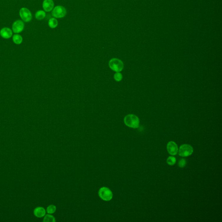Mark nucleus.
Masks as SVG:
<instances>
[{"mask_svg":"<svg viewBox=\"0 0 222 222\" xmlns=\"http://www.w3.org/2000/svg\"><path fill=\"white\" fill-rule=\"evenodd\" d=\"M124 122L128 127L137 128L139 127L140 121L136 115L129 114L125 117Z\"/></svg>","mask_w":222,"mask_h":222,"instance_id":"nucleus-1","label":"nucleus"},{"mask_svg":"<svg viewBox=\"0 0 222 222\" xmlns=\"http://www.w3.org/2000/svg\"><path fill=\"white\" fill-rule=\"evenodd\" d=\"M98 194L101 199L106 201H110L112 198V192L109 188L106 187L101 188L99 190Z\"/></svg>","mask_w":222,"mask_h":222,"instance_id":"nucleus-2","label":"nucleus"},{"mask_svg":"<svg viewBox=\"0 0 222 222\" xmlns=\"http://www.w3.org/2000/svg\"><path fill=\"white\" fill-rule=\"evenodd\" d=\"M110 68L114 71L116 72H120L124 68L123 63L118 59H112L109 62Z\"/></svg>","mask_w":222,"mask_h":222,"instance_id":"nucleus-3","label":"nucleus"},{"mask_svg":"<svg viewBox=\"0 0 222 222\" xmlns=\"http://www.w3.org/2000/svg\"><path fill=\"white\" fill-rule=\"evenodd\" d=\"M193 151V148L191 146L188 144H184L180 147L178 154L180 156L186 157L191 155Z\"/></svg>","mask_w":222,"mask_h":222,"instance_id":"nucleus-4","label":"nucleus"},{"mask_svg":"<svg viewBox=\"0 0 222 222\" xmlns=\"http://www.w3.org/2000/svg\"><path fill=\"white\" fill-rule=\"evenodd\" d=\"M52 14V16L55 18H63L67 14V10L63 6H56L53 9Z\"/></svg>","mask_w":222,"mask_h":222,"instance_id":"nucleus-5","label":"nucleus"},{"mask_svg":"<svg viewBox=\"0 0 222 222\" xmlns=\"http://www.w3.org/2000/svg\"><path fill=\"white\" fill-rule=\"evenodd\" d=\"M19 14L22 20L25 22H29L32 20V15L30 10L26 8L20 9Z\"/></svg>","mask_w":222,"mask_h":222,"instance_id":"nucleus-6","label":"nucleus"},{"mask_svg":"<svg viewBox=\"0 0 222 222\" xmlns=\"http://www.w3.org/2000/svg\"><path fill=\"white\" fill-rule=\"evenodd\" d=\"M12 31L15 34H19L23 31L24 28V24L21 20H16L13 24Z\"/></svg>","mask_w":222,"mask_h":222,"instance_id":"nucleus-7","label":"nucleus"},{"mask_svg":"<svg viewBox=\"0 0 222 222\" xmlns=\"http://www.w3.org/2000/svg\"><path fill=\"white\" fill-rule=\"evenodd\" d=\"M167 148L169 154L172 155H175L178 153V145L175 142L173 141H170L168 143Z\"/></svg>","mask_w":222,"mask_h":222,"instance_id":"nucleus-8","label":"nucleus"},{"mask_svg":"<svg viewBox=\"0 0 222 222\" xmlns=\"http://www.w3.org/2000/svg\"><path fill=\"white\" fill-rule=\"evenodd\" d=\"M13 31L8 27L2 28L0 31V35L4 39H9L13 35Z\"/></svg>","mask_w":222,"mask_h":222,"instance_id":"nucleus-9","label":"nucleus"},{"mask_svg":"<svg viewBox=\"0 0 222 222\" xmlns=\"http://www.w3.org/2000/svg\"><path fill=\"white\" fill-rule=\"evenodd\" d=\"M54 4L53 0H44L43 3V8L45 11L49 12L54 9Z\"/></svg>","mask_w":222,"mask_h":222,"instance_id":"nucleus-10","label":"nucleus"},{"mask_svg":"<svg viewBox=\"0 0 222 222\" xmlns=\"http://www.w3.org/2000/svg\"><path fill=\"white\" fill-rule=\"evenodd\" d=\"M46 210L44 208L41 206H38L35 208L34 211V214L35 216L38 218H42L46 215Z\"/></svg>","mask_w":222,"mask_h":222,"instance_id":"nucleus-11","label":"nucleus"},{"mask_svg":"<svg viewBox=\"0 0 222 222\" xmlns=\"http://www.w3.org/2000/svg\"><path fill=\"white\" fill-rule=\"evenodd\" d=\"M46 16L45 12L43 10H39L35 14V17L37 20H42L44 19Z\"/></svg>","mask_w":222,"mask_h":222,"instance_id":"nucleus-12","label":"nucleus"},{"mask_svg":"<svg viewBox=\"0 0 222 222\" xmlns=\"http://www.w3.org/2000/svg\"><path fill=\"white\" fill-rule=\"evenodd\" d=\"M58 24V22L55 18H50L48 22L49 26L52 29L55 28Z\"/></svg>","mask_w":222,"mask_h":222,"instance_id":"nucleus-13","label":"nucleus"},{"mask_svg":"<svg viewBox=\"0 0 222 222\" xmlns=\"http://www.w3.org/2000/svg\"><path fill=\"white\" fill-rule=\"evenodd\" d=\"M13 41L16 44H20L23 41L21 36L18 34H15L13 36Z\"/></svg>","mask_w":222,"mask_h":222,"instance_id":"nucleus-14","label":"nucleus"},{"mask_svg":"<svg viewBox=\"0 0 222 222\" xmlns=\"http://www.w3.org/2000/svg\"><path fill=\"white\" fill-rule=\"evenodd\" d=\"M43 221L44 222H55L56 221L55 218L53 216L50 214L45 215L44 217Z\"/></svg>","mask_w":222,"mask_h":222,"instance_id":"nucleus-15","label":"nucleus"},{"mask_svg":"<svg viewBox=\"0 0 222 222\" xmlns=\"http://www.w3.org/2000/svg\"><path fill=\"white\" fill-rule=\"evenodd\" d=\"M56 209L57 208L55 205H50L47 208V212L48 214H53L55 212Z\"/></svg>","mask_w":222,"mask_h":222,"instance_id":"nucleus-16","label":"nucleus"},{"mask_svg":"<svg viewBox=\"0 0 222 222\" xmlns=\"http://www.w3.org/2000/svg\"><path fill=\"white\" fill-rule=\"evenodd\" d=\"M176 162V159L174 157L170 156L168 158L167 160V163L170 165H175Z\"/></svg>","mask_w":222,"mask_h":222,"instance_id":"nucleus-17","label":"nucleus"},{"mask_svg":"<svg viewBox=\"0 0 222 222\" xmlns=\"http://www.w3.org/2000/svg\"><path fill=\"white\" fill-rule=\"evenodd\" d=\"M114 79L116 81H120L122 79V75L120 72H117L115 74Z\"/></svg>","mask_w":222,"mask_h":222,"instance_id":"nucleus-18","label":"nucleus"},{"mask_svg":"<svg viewBox=\"0 0 222 222\" xmlns=\"http://www.w3.org/2000/svg\"><path fill=\"white\" fill-rule=\"evenodd\" d=\"M186 160L185 159H182L179 161L178 165L181 168H184L186 165Z\"/></svg>","mask_w":222,"mask_h":222,"instance_id":"nucleus-19","label":"nucleus"}]
</instances>
